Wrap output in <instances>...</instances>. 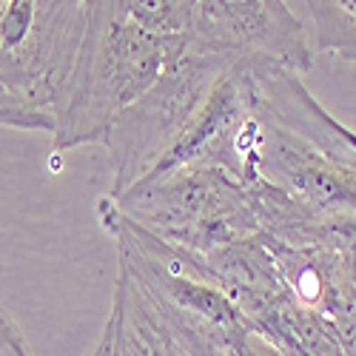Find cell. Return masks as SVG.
Segmentation results:
<instances>
[{
    "instance_id": "6da1fadb",
    "label": "cell",
    "mask_w": 356,
    "mask_h": 356,
    "mask_svg": "<svg viewBox=\"0 0 356 356\" xmlns=\"http://www.w3.org/2000/svg\"><path fill=\"white\" fill-rule=\"evenodd\" d=\"M248 111L209 165L282 191L316 220L356 225V134L285 66L248 60Z\"/></svg>"
},
{
    "instance_id": "7a4b0ae2",
    "label": "cell",
    "mask_w": 356,
    "mask_h": 356,
    "mask_svg": "<svg viewBox=\"0 0 356 356\" xmlns=\"http://www.w3.org/2000/svg\"><path fill=\"white\" fill-rule=\"evenodd\" d=\"M188 35H157L120 0H88V23L51 134L54 152L103 143L117 114L143 97L183 54Z\"/></svg>"
},
{
    "instance_id": "3957f363",
    "label": "cell",
    "mask_w": 356,
    "mask_h": 356,
    "mask_svg": "<svg viewBox=\"0 0 356 356\" xmlns=\"http://www.w3.org/2000/svg\"><path fill=\"white\" fill-rule=\"evenodd\" d=\"M88 0H0V126L54 134Z\"/></svg>"
},
{
    "instance_id": "277c9868",
    "label": "cell",
    "mask_w": 356,
    "mask_h": 356,
    "mask_svg": "<svg viewBox=\"0 0 356 356\" xmlns=\"http://www.w3.org/2000/svg\"><path fill=\"white\" fill-rule=\"evenodd\" d=\"M114 200L134 222L197 257L236 245L262 228L251 188L220 165L171 168Z\"/></svg>"
},
{
    "instance_id": "5b68a950",
    "label": "cell",
    "mask_w": 356,
    "mask_h": 356,
    "mask_svg": "<svg viewBox=\"0 0 356 356\" xmlns=\"http://www.w3.org/2000/svg\"><path fill=\"white\" fill-rule=\"evenodd\" d=\"M234 63L236 57L188 38L183 54L171 63V69L143 97L117 114L103 140L114 171L108 191L111 197L126 194L160 168L174 143L183 137L202 103L209 100L217 80Z\"/></svg>"
},
{
    "instance_id": "8992f818",
    "label": "cell",
    "mask_w": 356,
    "mask_h": 356,
    "mask_svg": "<svg viewBox=\"0 0 356 356\" xmlns=\"http://www.w3.org/2000/svg\"><path fill=\"white\" fill-rule=\"evenodd\" d=\"M188 38L236 60H265L296 74L314 69L308 32L285 0H194Z\"/></svg>"
},
{
    "instance_id": "52a82bcc",
    "label": "cell",
    "mask_w": 356,
    "mask_h": 356,
    "mask_svg": "<svg viewBox=\"0 0 356 356\" xmlns=\"http://www.w3.org/2000/svg\"><path fill=\"white\" fill-rule=\"evenodd\" d=\"M103 337L111 356H188L131 274H117L114 305Z\"/></svg>"
},
{
    "instance_id": "ba28073f",
    "label": "cell",
    "mask_w": 356,
    "mask_h": 356,
    "mask_svg": "<svg viewBox=\"0 0 356 356\" xmlns=\"http://www.w3.org/2000/svg\"><path fill=\"white\" fill-rule=\"evenodd\" d=\"M314 17L316 49L337 54L339 60H356V0H305Z\"/></svg>"
},
{
    "instance_id": "9c48e42d",
    "label": "cell",
    "mask_w": 356,
    "mask_h": 356,
    "mask_svg": "<svg viewBox=\"0 0 356 356\" xmlns=\"http://www.w3.org/2000/svg\"><path fill=\"white\" fill-rule=\"evenodd\" d=\"M129 17L157 35H188L194 0H120Z\"/></svg>"
},
{
    "instance_id": "30bf717a",
    "label": "cell",
    "mask_w": 356,
    "mask_h": 356,
    "mask_svg": "<svg viewBox=\"0 0 356 356\" xmlns=\"http://www.w3.org/2000/svg\"><path fill=\"white\" fill-rule=\"evenodd\" d=\"M0 356H29L26 339L17 328V322L6 314V308L0 305Z\"/></svg>"
}]
</instances>
